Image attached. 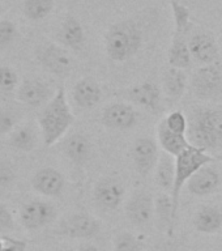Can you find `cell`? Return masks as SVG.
Returning <instances> with one entry per match:
<instances>
[{"mask_svg":"<svg viewBox=\"0 0 222 251\" xmlns=\"http://www.w3.org/2000/svg\"><path fill=\"white\" fill-rule=\"evenodd\" d=\"M194 226L204 234H216L222 229V209L215 205H203L194 216Z\"/></svg>","mask_w":222,"mask_h":251,"instance_id":"cb8c5ba5","label":"cell"},{"mask_svg":"<svg viewBox=\"0 0 222 251\" xmlns=\"http://www.w3.org/2000/svg\"><path fill=\"white\" fill-rule=\"evenodd\" d=\"M191 56L201 66L219 63L220 50L215 37L207 31H197L188 41Z\"/></svg>","mask_w":222,"mask_h":251,"instance_id":"9a60e30c","label":"cell"},{"mask_svg":"<svg viewBox=\"0 0 222 251\" xmlns=\"http://www.w3.org/2000/svg\"><path fill=\"white\" fill-rule=\"evenodd\" d=\"M99 231H101V223L94 216L85 212L68 215L59 223L56 229V233L62 237L81 239V241L96 238L99 234Z\"/></svg>","mask_w":222,"mask_h":251,"instance_id":"5b68a950","label":"cell"},{"mask_svg":"<svg viewBox=\"0 0 222 251\" xmlns=\"http://www.w3.org/2000/svg\"><path fill=\"white\" fill-rule=\"evenodd\" d=\"M221 176L219 170L211 164L199 169L186 183L188 192L195 196H208L216 192L221 186Z\"/></svg>","mask_w":222,"mask_h":251,"instance_id":"e0dca14e","label":"cell"},{"mask_svg":"<svg viewBox=\"0 0 222 251\" xmlns=\"http://www.w3.org/2000/svg\"><path fill=\"white\" fill-rule=\"evenodd\" d=\"M176 1H180V3H182V0H176Z\"/></svg>","mask_w":222,"mask_h":251,"instance_id":"b9f144b4","label":"cell"},{"mask_svg":"<svg viewBox=\"0 0 222 251\" xmlns=\"http://www.w3.org/2000/svg\"><path fill=\"white\" fill-rule=\"evenodd\" d=\"M192 92L197 98L209 100L222 92V70L219 63L201 66L192 76Z\"/></svg>","mask_w":222,"mask_h":251,"instance_id":"30bf717a","label":"cell"},{"mask_svg":"<svg viewBox=\"0 0 222 251\" xmlns=\"http://www.w3.org/2000/svg\"><path fill=\"white\" fill-rule=\"evenodd\" d=\"M17 35V27L9 20H0V46H7Z\"/></svg>","mask_w":222,"mask_h":251,"instance_id":"836d02e7","label":"cell"},{"mask_svg":"<svg viewBox=\"0 0 222 251\" xmlns=\"http://www.w3.org/2000/svg\"><path fill=\"white\" fill-rule=\"evenodd\" d=\"M102 88L93 77H82L74 84L72 97L80 109H93L102 100Z\"/></svg>","mask_w":222,"mask_h":251,"instance_id":"d6986e66","label":"cell"},{"mask_svg":"<svg viewBox=\"0 0 222 251\" xmlns=\"http://www.w3.org/2000/svg\"><path fill=\"white\" fill-rule=\"evenodd\" d=\"M37 59L51 74L64 77L74 70V59L64 47L56 43H46L37 49Z\"/></svg>","mask_w":222,"mask_h":251,"instance_id":"9c48e42d","label":"cell"},{"mask_svg":"<svg viewBox=\"0 0 222 251\" xmlns=\"http://www.w3.org/2000/svg\"><path fill=\"white\" fill-rule=\"evenodd\" d=\"M56 251H74L72 249H70V247H60V249H58Z\"/></svg>","mask_w":222,"mask_h":251,"instance_id":"f35d334b","label":"cell"},{"mask_svg":"<svg viewBox=\"0 0 222 251\" xmlns=\"http://www.w3.org/2000/svg\"><path fill=\"white\" fill-rule=\"evenodd\" d=\"M16 179L15 169L7 161H0V192L11 187Z\"/></svg>","mask_w":222,"mask_h":251,"instance_id":"d6a6232c","label":"cell"},{"mask_svg":"<svg viewBox=\"0 0 222 251\" xmlns=\"http://www.w3.org/2000/svg\"><path fill=\"white\" fill-rule=\"evenodd\" d=\"M125 196V186L118 176H103L94 184L93 201L102 211L113 212L121 207Z\"/></svg>","mask_w":222,"mask_h":251,"instance_id":"52a82bcc","label":"cell"},{"mask_svg":"<svg viewBox=\"0 0 222 251\" xmlns=\"http://www.w3.org/2000/svg\"><path fill=\"white\" fill-rule=\"evenodd\" d=\"M24 15L31 21L46 19L54 9V0H24Z\"/></svg>","mask_w":222,"mask_h":251,"instance_id":"83f0119b","label":"cell"},{"mask_svg":"<svg viewBox=\"0 0 222 251\" xmlns=\"http://www.w3.org/2000/svg\"><path fill=\"white\" fill-rule=\"evenodd\" d=\"M63 151L72 164L84 166L93 156V144L86 135L76 132L67 137Z\"/></svg>","mask_w":222,"mask_h":251,"instance_id":"ac0fdd59","label":"cell"},{"mask_svg":"<svg viewBox=\"0 0 222 251\" xmlns=\"http://www.w3.org/2000/svg\"><path fill=\"white\" fill-rule=\"evenodd\" d=\"M9 145L21 152H31L37 147V133L29 125L19 126L9 135Z\"/></svg>","mask_w":222,"mask_h":251,"instance_id":"4316f807","label":"cell"},{"mask_svg":"<svg viewBox=\"0 0 222 251\" xmlns=\"http://www.w3.org/2000/svg\"><path fill=\"white\" fill-rule=\"evenodd\" d=\"M74 122V115L67 101L66 90L64 88H58L54 97L43 106L38 117L43 144L46 147L56 144L68 132Z\"/></svg>","mask_w":222,"mask_h":251,"instance_id":"7a4b0ae2","label":"cell"},{"mask_svg":"<svg viewBox=\"0 0 222 251\" xmlns=\"http://www.w3.org/2000/svg\"><path fill=\"white\" fill-rule=\"evenodd\" d=\"M15 229V219L9 208L5 204L0 203V231H12Z\"/></svg>","mask_w":222,"mask_h":251,"instance_id":"d590c367","label":"cell"},{"mask_svg":"<svg viewBox=\"0 0 222 251\" xmlns=\"http://www.w3.org/2000/svg\"><path fill=\"white\" fill-rule=\"evenodd\" d=\"M160 154V145L153 137L143 136L136 139L131 149V157L137 174L143 178L150 176L158 164Z\"/></svg>","mask_w":222,"mask_h":251,"instance_id":"ba28073f","label":"cell"},{"mask_svg":"<svg viewBox=\"0 0 222 251\" xmlns=\"http://www.w3.org/2000/svg\"><path fill=\"white\" fill-rule=\"evenodd\" d=\"M125 97L132 102L133 105L143 107L152 114L160 115L164 111L162 106V89L154 81H144L133 85L127 90Z\"/></svg>","mask_w":222,"mask_h":251,"instance_id":"8fae6325","label":"cell"},{"mask_svg":"<svg viewBox=\"0 0 222 251\" xmlns=\"http://www.w3.org/2000/svg\"><path fill=\"white\" fill-rule=\"evenodd\" d=\"M125 216L135 226H147L154 217V198L148 191H136L125 204Z\"/></svg>","mask_w":222,"mask_h":251,"instance_id":"4fadbf2b","label":"cell"},{"mask_svg":"<svg viewBox=\"0 0 222 251\" xmlns=\"http://www.w3.org/2000/svg\"><path fill=\"white\" fill-rule=\"evenodd\" d=\"M144 33L140 24L132 19L113 24L105 35V51L113 62L124 63L140 51Z\"/></svg>","mask_w":222,"mask_h":251,"instance_id":"3957f363","label":"cell"},{"mask_svg":"<svg viewBox=\"0 0 222 251\" xmlns=\"http://www.w3.org/2000/svg\"><path fill=\"white\" fill-rule=\"evenodd\" d=\"M145 243L129 231H121L115 235L113 251H144Z\"/></svg>","mask_w":222,"mask_h":251,"instance_id":"f1b7e54d","label":"cell"},{"mask_svg":"<svg viewBox=\"0 0 222 251\" xmlns=\"http://www.w3.org/2000/svg\"><path fill=\"white\" fill-rule=\"evenodd\" d=\"M59 41L63 46L74 51L82 50L85 45V30L74 16H67L59 30Z\"/></svg>","mask_w":222,"mask_h":251,"instance_id":"44dd1931","label":"cell"},{"mask_svg":"<svg viewBox=\"0 0 222 251\" xmlns=\"http://www.w3.org/2000/svg\"><path fill=\"white\" fill-rule=\"evenodd\" d=\"M170 5H172L173 17H174V25L175 29L174 30L180 31H188L190 29V9H188L184 4L176 0H170Z\"/></svg>","mask_w":222,"mask_h":251,"instance_id":"f546056e","label":"cell"},{"mask_svg":"<svg viewBox=\"0 0 222 251\" xmlns=\"http://www.w3.org/2000/svg\"><path fill=\"white\" fill-rule=\"evenodd\" d=\"M31 187L34 191L47 198H58L64 192L66 178L54 168L46 166L39 169L31 178Z\"/></svg>","mask_w":222,"mask_h":251,"instance_id":"2e32d148","label":"cell"},{"mask_svg":"<svg viewBox=\"0 0 222 251\" xmlns=\"http://www.w3.org/2000/svg\"><path fill=\"white\" fill-rule=\"evenodd\" d=\"M56 219V207L41 199L29 200L20 208V221L25 229L38 231L49 226Z\"/></svg>","mask_w":222,"mask_h":251,"instance_id":"8992f818","label":"cell"},{"mask_svg":"<svg viewBox=\"0 0 222 251\" xmlns=\"http://www.w3.org/2000/svg\"><path fill=\"white\" fill-rule=\"evenodd\" d=\"M102 125L110 129L127 131L133 128L139 122V113L133 105L125 102H114L106 106L101 117Z\"/></svg>","mask_w":222,"mask_h":251,"instance_id":"7c38bea8","label":"cell"},{"mask_svg":"<svg viewBox=\"0 0 222 251\" xmlns=\"http://www.w3.org/2000/svg\"><path fill=\"white\" fill-rule=\"evenodd\" d=\"M17 75L11 67L0 64V90L3 92H12L17 86Z\"/></svg>","mask_w":222,"mask_h":251,"instance_id":"1f68e13d","label":"cell"},{"mask_svg":"<svg viewBox=\"0 0 222 251\" xmlns=\"http://www.w3.org/2000/svg\"><path fill=\"white\" fill-rule=\"evenodd\" d=\"M187 137L191 145L211 154L222 151V109L194 110L188 119Z\"/></svg>","mask_w":222,"mask_h":251,"instance_id":"6da1fadb","label":"cell"},{"mask_svg":"<svg viewBox=\"0 0 222 251\" xmlns=\"http://www.w3.org/2000/svg\"><path fill=\"white\" fill-rule=\"evenodd\" d=\"M1 251H26L27 242L24 239L13 238L11 235H1Z\"/></svg>","mask_w":222,"mask_h":251,"instance_id":"8d00e7d4","label":"cell"},{"mask_svg":"<svg viewBox=\"0 0 222 251\" xmlns=\"http://www.w3.org/2000/svg\"><path fill=\"white\" fill-rule=\"evenodd\" d=\"M168 62L170 67L187 70L191 66L192 56L187 41V31L174 30L172 45L169 49Z\"/></svg>","mask_w":222,"mask_h":251,"instance_id":"7402d4cb","label":"cell"},{"mask_svg":"<svg viewBox=\"0 0 222 251\" xmlns=\"http://www.w3.org/2000/svg\"><path fill=\"white\" fill-rule=\"evenodd\" d=\"M154 216L161 230L166 231L168 234H173L178 213L175 212L170 194L161 192L154 198Z\"/></svg>","mask_w":222,"mask_h":251,"instance_id":"603a6c76","label":"cell"},{"mask_svg":"<svg viewBox=\"0 0 222 251\" xmlns=\"http://www.w3.org/2000/svg\"><path fill=\"white\" fill-rule=\"evenodd\" d=\"M216 161V157H213L211 153L205 152L203 149L197 148L191 145L184 152H182L178 157H175V180H174V187L172 191V199L174 203L175 212L178 213L179 209V198L182 188L186 186L188 179L195 174L199 169H201L205 165L213 164Z\"/></svg>","mask_w":222,"mask_h":251,"instance_id":"277c9868","label":"cell"},{"mask_svg":"<svg viewBox=\"0 0 222 251\" xmlns=\"http://www.w3.org/2000/svg\"><path fill=\"white\" fill-rule=\"evenodd\" d=\"M164 121L170 131L178 133V135H187L188 118L180 110H174L172 113H169L164 118Z\"/></svg>","mask_w":222,"mask_h":251,"instance_id":"4dcf8cb0","label":"cell"},{"mask_svg":"<svg viewBox=\"0 0 222 251\" xmlns=\"http://www.w3.org/2000/svg\"><path fill=\"white\" fill-rule=\"evenodd\" d=\"M56 90H52L47 82L38 78H26L24 80L16 90V100L24 105L31 107L45 106L54 97Z\"/></svg>","mask_w":222,"mask_h":251,"instance_id":"5bb4252c","label":"cell"},{"mask_svg":"<svg viewBox=\"0 0 222 251\" xmlns=\"http://www.w3.org/2000/svg\"><path fill=\"white\" fill-rule=\"evenodd\" d=\"M175 157L169 153L161 152L160 160L154 169V180L156 184L166 194H172L175 180Z\"/></svg>","mask_w":222,"mask_h":251,"instance_id":"484cf974","label":"cell"},{"mask_svg":"<svg viewBox=\"0 0 222 251\" xmlns=\"http://www.w3.org/2000/svg\"><path fill=\"white\" fill-rule=\"evenodd\" d=\"M187 89V75L184 70L170 67L162 76V93L173 102L179 101Z\"/></svg>","mask_w":222,"mask_h":251,"instance_id":"d4e9b609","label":"cell"},{"mask_svg":"<svg viewBox=\"0 0 222 251\" xmlns=\"http://www.w3.org/2000/svg\"><path fill=\"white\" fill-rule=\"evenodd\" d=\"M1 247H3V242H1V235H0V251H1Z\"/></svg>","mask_w":222,"mask_h":251,"instance_id":"ab89813d","label":"cell"},{"mask_svg":"<svg viewBox=\"0 0 222 251\" xmlns=\"http://www.w3.org/2000/svg\"><path fill=\"white\" fill-rule=\"evenodd\" d=\"M157 143L162 152L169 153L173 157H178L180 153L191 147L187 135H178L170 131L168 126L165 125L164 118L157 126Z\"/></svg>","mask_w":222,"mask_h":251,"instance_id":"ffe728a7","label":"cell"},{"mask_svg":"<svg viewBox=\"0 0 222 251\" xmlns=\"http://www.w3.org/2000/svg\"><path fill=\"white\" fill-rule=\"evenodd\" d=\"M77 251H99V249L93 243L88 242V241H82V242L78 243Z\"/></svg>","mask_w":222,"mask_h":251,"instance_id":"74e56055","label":"cell"},{"mask_svg":"<svg viewBox=\"0 0 222 251\" xmlns=\"http://www.w3.org/2000/svg\"><path fill=\"white\" fill-rule=\"evenodd\" d=\"M15 128V114L9 110H0V135H11Z\"/></svg>","mask_w":222,"mask_h":251,"instance_id":"e575fe53","label":"cell"},{"mask_svg":"<svg viewBox=\"0 0 222 251\" xmlns=\"http://www.w3.org/2000/svg\"><path fill=\"white\" fill-rule=\"evenodd\" d=\"M33 251H45V250H42V249H35V250H33Z\"/></svg>","mask_w":222,"mask_h":251,"instance_id":"60d3db41","label":"cell"}]
</instances>
